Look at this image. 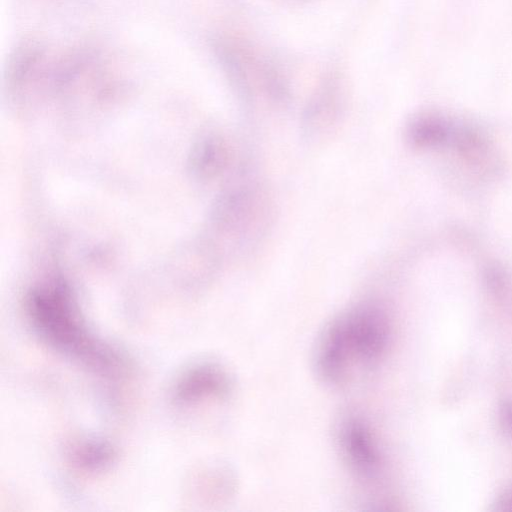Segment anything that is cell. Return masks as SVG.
Here are the masks:
<instances>
[{
  "label": "cell",
  "mask_w": 512,
  "mask_h": 512,
  "mask_svg": "<svg viewBox=\"0 0 512 512\" xmlns=\"http://www.w3.org/2000/svg\"><path fill=\"white\" fill-rule=\"evenodd\" d=\"M390 337V322L383 308L369 303L349 308L327 325L318 340V376L327 384L344 383L354 370L378 363Z\"/></svg>",
  "instance_id": "cell-1"
},
{
  "label": "cell",
  "mask_w": 512,
  "mask_h": 512,
  "mask_svg": "<svg viewBox=\"0 0 512 512\" xmlns=\"http://www.w3.org/2000/svg\"><path fill=\"white\" fill-rule=\"evenodd\" d=\"M32 325L56 349L96 364L109 365L110 351L94 341L62 291L33 294L28 303Z\"/></svg>",
  "instance_id": "cell-2"
},
{
  "label": "cell",
  "mask_w": 512,
  "mask_h": 512,
  "mask_svg": "<svg viewBox=\"0 0 512 512\" xmlns=\"http://www.w3.org/2000/svg\"><path fill=\"white\" fill-rule=\"evenodd\" d=\"M337 440L348 468L358 478L372 481L379 477L383 457L372 430L361 417H344L338 426Z\"/></svg>",
  "instance_id": "cell-3"
},
{
  "label": "cell",
  "mask_w": 512,
  "mask_h": 512,
  "mask_svg": "<svg viewBox=\"0 0 512 512\" xmlns=\"http://www.w3.org/2000/svg\"><path fill=\"white\" fill-rule=\"evenodd\" d=\"M230 390L226 372L212 364L198 366L187 372L177 383L175 399L191 403L208 397H221Z\"/></svg>",
  "instance_id": "cell-4"
},
{
  "label": "cell",
  "mask_w": 512,
  "mask_h": 512,
  "mask_svg": "<svg viewBox=\"0 0 512 512\" xmlns=\"http://www.w3.org/2000/svg\"><path fill=\"white\" fill-rule=\"evenodd\" d=\"M447 126L443 119L424 115L415 119L409 126V139L416 146L427 147L440 144L447 136Z\"/></svg>",
  "instance_id": "cell-5"
},
{
  "label": "cell",
  "mask_w": 512,
  "mask_h": 512,
  "mask_svg": "<svg viewBox=\"0 0 512 512\" xmlns=\"http://www.w3.org/2000/svg\"><path fill=\"white\" fill-rule=\"evenodd\" d=\"M113 456V450L101 442H86L77 446L73 451V461L86 470H98L108 465Z\"/></svg>",
  "instance_id": "cell-6"
}]
</instances>
